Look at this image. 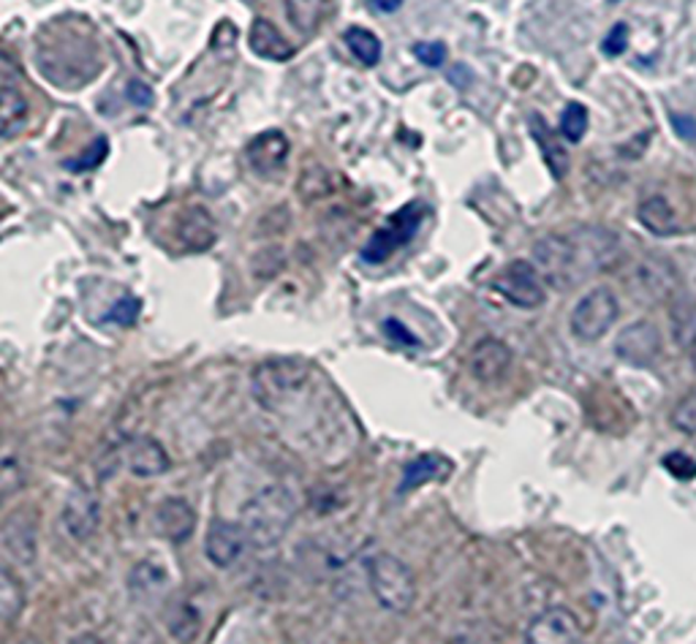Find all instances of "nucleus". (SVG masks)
<instances>
[{
  "label": "nucleus",
  "mask_w": 696,
  "mask_h": 644,
  "mask_svg": "<svg viewBox=\"0 0 696 644\" xmlns=\"http://www.w3.org/2000/svg\"><path fill=\"white\" fill-rule=\"evenodd\" d=\"M620 243L610 228L580 226L566 234H547L534 245V265L544 283L566 291L604 272L618 259Z\"/></svg>",
  "instance_id": "f257e3e1"
},
{
  "label": "nucleus",
  "mask_w": 696,
  "mask_h": 644,
  "mask_svg": "<svg viewBox=\"0 0 696 644\" xmlns=\"http://www.w3.org/2000/svg\"><path fill=\"white\" fill-rule=\"evenodd\" d=\"M295 514L297 503L289 490L278 487V484L261 490L243 508V525L248 530L250 544H256V547H272V544H278L286 536V530L291 528V523H295Z\"/></svg>",
  "instance_id": "f03ea898"
},
{
  "label": "nucleus",
  "mask_w": 696,
  "mask_h": 644,
  "mask_svg": "<svg viewBox=\"0 0 696 644\" xmlns=\"http://www.w3.org/2000/svg\"><path fill=\"white\" fill-rule=\"evenodd\" d=\"M310 367L300 359H270L259 365L250 376L256 402L267 411H283L306 391Z\"/></svg>",
  "instance_id": "7ed1b4c3"
},
{
  "label": "nucleus",
  "mask_w": 696,
  "mask_h": 644,
  "mask_svg": "<svg viewBox=\"0 0 696 644\" xmlns=\"http://www.w3.org/2000/svg\"><path fill=\"white\" fill-rule=\"evenodd\" d=\"M367 582H371V590L373 595H376L378 607L387 609V612H408V609L414 607V599H417V579H414V571L408 569L397 555H373L371 564H367Z\"/></svg>",
  "instance_id": "20e7f679"
},
{
  "label": "nucleus",
  "mask_w": 696,
  "mask_h": 644,
  "mask_svg": "<svg viewBox=\"0 0 696 644\" xmlns=\"http://www.w3.org/2000/svg\"><path fill=\"white\" fill-rule=\"evenodd\" d=\"M620 315V302L615 291L607 289V286H596L588 294L580 297V302L575 304L569 315V330L577 341L582 343H596L612 330V324Z\"/></svg>",
  "instance_id": "39448f33"
},
{
  "label": "nucleus",
  "mask_w": 696,
  "mask_h": 644,
  "mask_svg": "<svg viewBox=\"0 0 696 644\" xmlns=\"http://www.w3.org/2000/svg\"><path fill=\"white\" fill-rule=\"evenodd\" d=\"M425 215L427 207L419 202L406 204V207L397 210L387 224L376 228V234L367 239V245L362 248V259H365L367 265H384V261H387L389 256H395L403 245L411 243L414 234L422 226Z\"/></svg>",
  "instance_id": "423d86ee"
},
{
  "label": "nucleus",
  "mask_w": 696,
  "mask_h": 644,
  "mask_svg": "<svg viewBox=\"0 0 696 644\" xmlns=\"http://www.w3.org/2000/svg\"><path fill=\"white\" fill-rule=\"evenodd\" d=\"M493 289L514 308L536 310L547 300V283H544L542 272L536 269L534 261L517 259L506 265L495 275Z\"/></svg>",
  "instance_id": "0eeeda50"
},
{
  "label": "nucleus",
  "mask_w": 696,
  "mask_h": 644,
  "mask_svg": "<svg viewBox=\"0 0 696 644\" xmlns=\"http://www.w3.org/2000/svg\"><path fill=\"white\" fill-rule=\"evenodd\" d=\"M528 644H580L582 625L575 612L566 607H549L536 614L525 629Z\"/></svg>",
  "instance_id": "6e6552de"
},
{
  "label": "nucleus",
  "mask_w": 696,
  "mask_h": 644,
  "mask_svg": "<svg viewBox=\"0 0 696 644\" xmlns=\"http://www.w3.org/2000/svg\"><path fill=\"white\" fill-rule=\"evenodd\" d=\"M636 297H642L647 304L670 300L677 289V269L666 256H645L631 275Z\"/></svg>",
  "instance_id": "1a4fd4ad"
},
{
  "label": "nucleus",
  "mask_w": 696,
  "mask_h": 644,
  "mask_svg": "<svg viewBox=\"0 0 696 644\" xmlns=\"http://www.w3.org/2000/svg\"><path fill=\"white\" fill-rule=\"evenodd\" d=\"M63 528L74 541H90L101 525V501L90 487H72L63 503Z\"/></svg>",
  "instance_id": "9d476101"
},
{
  "label": "nucleus",
  "mask_w": 696,
  "mask_h": 644,
  "mask_svg": "<svg viewBox=\"0 0 696 644\" xmlns=\"http://www.w3.org/2000/svg\"><path fill=\"white\" fill-rule=\"evenodd\" d=\"M250 536L243 523H229V519H215L204 536V552H207L210 564L218 569H229L237 564L248 549Z\"/></svg>",
  "instance_id": "9b49d317"
},
{
  "label": "nucleus",
  "mask_w": 696,
  "mask_h": 644,
  "mask_svg": "<svg viewBox=\"0 0 696 644\" xmlns=\"http://www.w3.org/2000/svg\"><path fill=\"white\" fill-rule=\"evenodd\" d=\"M615 354L625 365L647 367L658 359L661 354V332L651 321H634L625 330H620L615 341Z\"/></svg>",
  "instance_id": "f8f14e48"
},
{
  "label": "nucleus",
  "mask_w": 696,
  "mask_h": 644,
  "mask_svg": "<svg viewBox=\"0 0 696 644\" xmlns=\"http://www.w3.org/2000/svg\"><path fill=\"white\" fill-rule=\"evenodd\" d=\"M3 549L17 564L31 566L39 552V528L36 519L28 508H17L3 523Z\"/></svg>",
  "instance_id": "ddd939ff"
},
{
  "label": "nucleus",
  "mask_w": 696,
  "mask_h": 644,
  "mask_svg": "<svg viewBox=\"0 0 696 644\" xmlns=\"http://www.w3.org/2000/svg\"><path fill=\"white\" fill-rule=\"evenodd\" d=\"M512 367V348L499 337H484L468 354V373L479 384H499Z\"/></svg>",
  "instance_id": "4468645a"
},
{
  "label": "nucleus",
  "mask_w": 696,
  "mask_h": 644,
  "mask_svg": "<svg viewBox=\"0 0 696 644\" xmlns=\"http://www.w3.org/2000/svg\"><path fill=\"white\" fill-rule=\"evenodd\" d=\"M289 158V139L278 128L259 133L254 142L248 144V161L259 174H275L286 167Z\"/></svg>",
  "instance_id": "2eb2a0df"
},
{
  "label": "nucleus",
  "mask_w": 696,
  "mask_h": 644,
  "mask_svg": "<svg viewBox=\"0 0 696 644\" xmlns=\"http://www.w3.org/2000/svg\"><path fill=\"white\" fill-rule=\"evenodd\" d=\"M172 468L167 449L156 438H137L128 447V471L137 479H158Z\"/></svg>",
  "instance_id": "dca6fc26"
},
{
  "label": "nucleus",
  "mask_w": 696,
  "mask_h": 644,
  "mask_svg": "<svg viewBox=\"0 0 696 644\" xmlns=\"http://www.w3.org/2000/svg\"><path fill=\"white\" fill-rule=\"evenodd\" d=\"M156 525L161 536L180 544L194 533L196 512L183 501V497H167V501L156 508Z\"/></svg>",
  "instance_id": "f3484780"
},
{
  "label": "nucleus",
  "mask_w": 696,
  "mask_h": 644,
  "mask_svg": "<svg viewBox=\"0 0 696 644\" xmlns=\"http://www.w3.org/2000/svg\"><path fill=\"white\" fill-rule=\"evenodd\" d=\"M178 239L185 250H207L215 243V221L204 207H185L174 224Z\"/></svg>",
  "instance_id": "a211bd4d"
},
{
  "label": "nucleus",
  "mask_w": 696,
  "mask_h": 644,
  "mask_svg": "<svg viewBox=\"0 0 696 644\" xmlns=\"http://www.w3.org/2000/svg\"><path fill=\"white\" fill-rule=\"evenodd\" d=\"M163 623H167L169 636L180 644H191L199 636L202 629V609L191 595H180L163 612Z\"/></svg>",
  "instance_id": "6ab92c4d"
},
{
  "label": "nucleus",
  "mask_w": 696,
  "mask_h": 644,
  "mask_svg": "<svg viewBox=\"0 0 696 644\" xmlns=\"http://www.w3.org/2000/svg\"><path fill=\"white\" fill-rule=\"evenodd\" d=\"M335 6L338 0H283L286 20L302 36H313L335 11Z\"/></svg>",
  "instance_id": "aec40b11"
},
{
  "label": "nucleus",
  "mask_w": 696,
  "mask_h": 644,
  "mask_svg": "<svg viewBox=\"0 0 696 644\" xmlns=\"http://www.w3.org/2000/svg\"><path fill=\"white\" fill-rule=\"evenodd\" d=\"M452 460L443 454H419L417 460L408 462L400 479V493H411V490L425 487L430 482H443L452 473Z\"/></svg>",
  "instance_id": "412c9836"
},
{
  "label": "nucleus",
  "mask_w": 696,
  "mask_h": 644,
  "mask_svg": "<svg viewBox=\"0 0 696 644\" xmlns=\"http://www.w3.org/2000/svg\"><path fill=\"white\" fill-rule=\"evenodd\" d=\"M248 41H250L254 55L265 57V61L283 63V61H289V57H295V46H291L289 41L283 39V33H280L270 20H265V17L254 20Z\"/></svg>",
  "instance_id": "4be33fe9"
},
{
  "label": "nucleus",
  "mask_w": 696,
  "mask_h": 644,
  "mask_svg": "<svg viewBox=\"0 0 696 644\" xmlns=\"http://www.w3.org/2000/svg\"><path fill=\"white\" fill-rule=\"evenodd\" d=\"M531 133L534 139L539 142L542 148V158L547 163V169L553 172L555 180H564L569 174V150L560 144V139L555 137L553 128L547 126V120L539 115H531Z\"/></svg>",
  "instance_id": "5701e85b"
},
{
  "label": "nucleus",
  "mask_w": 696,
  "mask_h": 644,
  "mask_svg": "<svg viewBox=\"0 0 696 644\" xmlns=\"http://www.w3.org/2000/svg\"><path fill=\"white\" fill-rule=\"evenodd\" d=\"M636 218L651 234L658 237H670V234L681 232V218H677L675 207L670 204V198L664 196H647L642 198L640 207H636Z\"/></svg>",
  "instance_id": "b1692460"
},
{
  "label": "nucleus",
  "mask_w": 696,
  "mask_h": 644,
  "mask_svg": "<svg viewBox=\"0 0 696 644\" xmlns=\"http://www.w3.org/2000/svg\"><path fill=\"white\" fill-rule=\"evenodd\" d=\"M169 588V571L158 558H144L133 566L128 577V590L137 599H158Z\"/></svg>",
  "instance_id": "393cba45"
},
{
  "label": "nucleus",
  "mask_w": 696,
  "mask_h": 644,
  "mask_svg": "<svg viewBox=\"0 0 696 644\" xmlns=\"http://www.w3.org/2000/svg\"><path fill=\"white\" fill-rule=\"evenodd\" d=\"M28 112H31V107H28L25 96L9 79H3V90H0V120H3L6 142L22 131V126L28 122Z\"/></svg>",
  "instance_id": "a878e982"
},
{
  "label": "nucleus",
  "mask_w": 696,
  "mask_h": 644,
  "mask_svg": "<svg viewBox=\"0 0 696 644\" xmlns=\"http://www.w3.org/2000/svg\"><path fill=\"white\" fill-rule=\"evenodd\" d=\"M22 609H25V588L14 577V571L3 569L0 571V620L11 625L20 618Z\"/></svg>",
  "instance_id": "bb28decb"
},
{
  "label": "nucleus",
  "mask_w": 696,
  "mask_h": 644,
  "mask_svg": "<svg viewBox=\"0 0 696 644\" xmlns=\"http://www.w3.org/2000/svg\"><path fill=\"white\" fill-rule=\"evenodd\" d=\"M343 41L351 50V55L362 63V66H376L382 61V41L376 33H371L367 28H349L343 33Z\"/></svg>",
  "instance_id": "cd10ccee"
},
{
  "label": "nucleus",
  "mask_w": 696,
  "mask_h": 644,
  "mask_svg": "<svg viewBox=\"0 0 696 644\" xmlns=\"http://www.w3.org/2000/svg\"><path fill=\"white\" fill-rule=\"evenodd\" d=\"M22 487H25V462H22V454H3V465H0V493H3V497H11Z\"/></svg>",
  "instance_id": "c85d7f7f"
},
{
  "label": "nucleus",
  "mask_w": 696,
  "mask_h": 644,
  "mask_svg": "<svg viewBox=\"0 0 696 644\" xmlns=\"http://www.w3.org/2000/svg\"><path fill=\"white\" fill-rule=\"evenodd\" d=\"M585 131H588V109L582 107V104L571 101L569 107L564 109V115H560V133H564L569 142H582Z\"/></svg>",
  "instance_id": "c756f323"
},
{
  "label": "nucleus",
  "mask_w": 696,
  "mask_h": 644,
  "mask_svg": "<svg viewBox=\"0 0 696 644\" xmlns=\"http://www.w3.org/2000/svg\"><path fill=\"white\" fill-rule=\"evenodd\" d=\"M414 57L427 68H441L447 63L449 50L441 41H417L414 44Z\"/></svg>",
  "instance_id": "7c9ffc66"
},
{
  "label": "nucleus",
  "mask_w": 696,
  "mask_h": 644,
  "mask_svg": "<svg viewBox=\"0 0 696 644\" xmlns=\"http://www.w3.org/2000/svg\"><path fill=\"white\" fill-rule=\"evenodd\" d=\"M139 310H142V304H139L137 297H122V300H117L113 308H109V313L104 315V321H113V324H120V326H131L133 321H137Z\"/></svg>",
  "instance_id": "2f4dec72"
},
{
  "label": "nucleus",
  "mask_w": 696,
  "mask_h": 644,
  "mask_svg": "<svg viewBox=\"0 0 696 644\" xmlns=\"http://www.w3.org/2000/svg\"><path fill=\"white\" fill-rule=\"evenodd\" d=\"M672 425L683 432H696V389L677 402V408L672 411Z\"/></svg>",
  "instance_id": "473e14b6"
},
{
  "label": "nucleus",
  "mask_w": 696,
  "mask_h": 644,
  "mask_svg": "<svg viewBox=\"0 0 696 644\" xmlns=\"http://www.w3.org/2000/svg\"><path fill=\"white\" fill-rule=\"evenodd\" d=\"M107 150H109L107 139H96V144H93V148L87 150L85 155L72 158V161H68L66 167L72 169V172H85V169H96L98 163H101L104 158H107Z\"/></svg>",
  "instance_id": "72a5a7b5"
},
{
  "label": "nucleus",
  "mask_w": 696,
  "mask_h": 644,
  "mask_svg": "<svg viewBox=\"0 0 696 644\" xmlns=\"http://www.w3.org/2000/svg\"><path fill=\"white\" fill-rule=\"evenodd\" d=\"M664 468L672 473V476L681 479V482H688V479H696V462L692 460V457L683 454V452H672L670 457H666Z\"/></svg>",
  "instance_id": "f704fd0d"
},
{
  "label": "nucleus",
  "mask_w": 696,
  "mask_h": 644,
  "mask_svg": "<svg viewBox=\"0 0 696 644\" xmlns=\"http://www.w3.org/2000/svg\"><path fill=\"white\" fill-rule=\"evenodd\" d=\"M625 46H629V25H615L610 33H607L601 50H604V55L618 57V55H623Z\"/></svg>",
  "instance_id": "c9c22d12"
},
{
  "label": "nucleus",
  "mask_w": 696,
  "mask_h": 644,
  "mask_svg": "<svg viewBox=\"0 0 696 644\" xmlns=\"http://www.w3.org/2000/svg\"><path fill=\"white\" fill-rule=\"evenodd\" d=\"M384 335H387L389 341L397 343V345H419L417 337H414L411 332H408L406 326H403L400 321H395V319L384 321Z\"/></svg>",
  "instance_id": "e433bc0d"
},
{
  "label": "nucleus",
  "mask_w": 696,
  "mask_h": 644,
  "mask_svg": "<svg viewBox=\"0 0 696 644\" xmlns=\"http://www.w3.org/2000/svg\"><path fill=\"white\" fill-rule=\"evenodd\" d=\"M126 93L137 107H153V90H150V85H144V82H139V79L128 82Z\"/></svg>",
  "instance_id": "4c0bfd02"
},
{
  "label": "nucleus",
  "mask_w": 696,
  "mask_h": 644,
  "mask_svg": "<svg viewBox=\"0 0 696 644\" xmlns=\"http://www.w3.org/2000/svg\"><path fill=\"white\" fill-rule=\"evenodd\" d=\"M367 3H371L376 11H382V14H395V11L403 6V0H367Z\"/></svg>",
  "instance_id": "58836bf2"
},
{
  "label": "nucleus",
  "mask_w": 696,
  "mask_h": 644,
  "mask_svg": "<svg viewBox=\"0 0 696 644\" xmlns=\"http://www.w3.org/2000/svg\"><path fill=\"white\" fill-rule=\"evenodd\" d=\"M72 644H104V642L98 640L96 634H82L77 636V640H72Z\"/></svg>",
  "instance_id": "ea45409f"
},
{
  "label": "nucleus",
  "mask_w": 696,
  "mask_h": 644,
  "mask_svg": "<svg viewBox=\"0 0 696 644\" xmlns=\"http://www.w3.org/2000/svg\"><path fill=\"white\" fill-rule=\"evenodd\" d=\"M692 359H694V367H696V341H694V345H692Z\"/></svg>",
  "instance_id": "a19ab883"
},
{
  "label": "nucleus",
  "mask_w": 696,
  "mask_h": 644,
  "mask_svg": "<svg viewBox=\"0 0 696 644\" xmlns=\"http://www.w3.org/2000/svg\"><path fill=\"white\" fill-rule=\"evenodd\" d=\"M248 3H250V0H248Z\"/></svg>",
  "instance_id": "79ce46f5"
},
{
  "label": "nucleus",
  "mask_w": 696,
  "mask_h": 644,
  "mask_svg": "<svg viewBox=\"0 0 696 644\" xmlns=\"http://www.w3.org/2000/svg\"><path fill=\"white\" fill-rule=\"evenodd\" d=\"M28 644H31V642H28Z\"/></svg>",
  "instance_id": "37998d69"
}]
</instances>
